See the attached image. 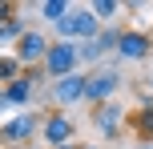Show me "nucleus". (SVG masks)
<instances>
[{
	"label": "nucleus",
	"mask_w": 153,
	"mask_h": 149,
	"mask_svg": "<svg viewBox=\"0 0 153 149\" xmlns=\"http://www.w3.org/2000/svg\"><path fill=\"white\" fill-rule=\"evenodd\" d=\"M53 28H56V40H69V44H85V40H93L101 28H105V24H101L97 16L89 12V4H73V8H69V16H65V20H56Z\"/></svg>",
	"instance_id": "1"
},
{
	"label": "nucleus",
	"mask_w": 153,
	"mask_h": 149,
	"mask_svg": "<svg viewBox=\"0 0 153 149\" xmlns=\"http://www.w3.org/2000/svg\"><path fill=\"white\" fill-rule=\"evenodd\" d=\"M121 85H125V77H121L117 64H97V69L85 73V101L89 105H105V101H113V93Z\"/></svg>",
	"instance_id": "2"
},
{
	"label": "nucleus",
	"mask_w": 153,
	"mask_h": 149,
	"mask_svg": "<svg viewBox=\"0 0 153 149\" xmlns=\"http://www.w3.org/2000/svg\"><path fill=\"white\" fill-rule=\"evenodd\" d=\"M45 77L48 81H61V77H73V73H81V56H76V44L69 40H53L48 44V56H45Z\"/></svg>",
	"instance_id": "3"
},
{
	"label": "nucleus",
	"mask_w": 153,
	"mask_h": 149,
	"mask_svg": "<svg viewBox=\"0 0 153 149\" xmlns=\"http://www.w3.org/2000/svg\"><path fill=\"white\" fill-rule=\"evenodd\" d=\"M48 44H53V40H48L40 28H24V36L12 44V56L20 61V69H40L45 56H48Z\"/></svg>",
	"instance_id": "4"
},
{
	"label": "nucleus",
	"mask_w": 153,
	"mask_h": 149,
	"mask_svg": "<svg viewBox=\"0 0 153 149\" xmlns=\"http://www.w3.org/2000/svg\"><path fill=\"white\" fill-rule=\"evenodd\" d=\"M40 133V113H12L0 125V145H28Z\"/></svg>",
	"instance_id": "5"
},
{
	"label": "nucleus",
	"mask_w": 153,
	"mask_h": 149,
	"mask_svg": "<svg viewBox=\"0 0 153 149\" xmlns=\"http://www.w3.org/2000/svg\"><path fill=\"white\" fill-rule=\"evenodd\" d=\"M40 137H45L48 149L73 145L76 141V121L69 117V113H45V117H40Z\"/></svg>",
	"instance_id": "6"
},
{
	"label": "nucleus",
	"mask_w": 153,
	"mask_h": 149,
	"mask_svg": "<svg viewBox=\"0 0 153 149\" xmlns=\"http://www.w3.org/2000/svg\"><path fill=\"white\" fill-rule=\"evenodd\" d=\"M125 117L129 113L121 109L117 101H105V105H93V113H89V121H93V129H97L101 137H121V129H125Z\"/></svg>",
	"instance_id": "7"
},
{
	"label": "nucleus",
	"mask_w": 153,
	"mask_h": 149,
	"mask_svg": "<svg viewBox=\"0 0 153 149\" xmlns=\"http://www.w3.org/2000/svg\"><path fill=\"white\" fill-rule=\"evenodd\" d=\"M48 101L56 109H73V105L85 101V73H73V77H61L48 85Z\"/></svg>",
	"instance_id": "8"
},
{
	"label": "nucleus",
	"mask_w": 153,
	"mask_h": 149,
	"mask_svg": "<svg viewBox=\"0 0 153 149\" xmlns=\"http://www.w3.org/2000/svg\"><path fill=\"white\" fill-rule=\"evenodd\" d=\"M153 53V36L141 28H121V36H117V56L121 61H145Z\"/></svg>",
	"instance_id": "9"
},
{
	"label": "nucleus",
	"mask_w": 153,
	"mask_h": 149,
	"mask_svg": "<svg viewBox=\"0 0 153 149\" xmlns=\"http://www.w3.org/2000/svg\"><path fill=\"white\" fill-rule=\"evenodd\" d=\"M133 133H137V145H149V141H153V93H149V89H137Z\"/></svg>",
	"instance_id": "10"
},
{
	"label": "nucleus",
	"mask_w": 153,
	"mask_h": 149,
	"mask_svg": "<svg viewBox=\"0 0 153 149\" xmlns=\"http://www.w3.org/2000/svg\"><path fill=\"white\" fill-rule=\"evenodd\" d=\"M32 97H36V89L24 81V73H20L16 81H8L4 89H0V105H4V109H12V105H28Z\"/></svg>",
	"instance_id": "11"
},
{
	"label": "nucleus",
	"mask_w": 153,
	"mask_h": 149,
	"mask_svg": "<svg viewBox=\"0 0 153 149\" xmlns=\"http://www.w3.org/2000/svg\"><path fill=\"white\" fill-rule=\"evenodd\" d=\"M36 8H40V16H45L48 24H56V20H65V16H69L73 4H69V0H40Z\"/></svg>",
	"instance_id": "12"
},
{
	"label": "nucleus",
	"mask_w": 153,
	"mask_h": 149,
	"mask_svg": "<svg viewBox=\"0 0 153 149\" xmlns=\"http://www.w3.org/2000/svg\"><path fill=\"white\" fill-rule=\"evenodd\" d=\"M89 12L97 16L101 24H113V20H117V12H121V4H117V0H93Z\"/></svg>",
	"instance_id": "13"
},
{
	"label": "nucleus",
	"mask_w": 153,
	"mask_h": 149,
	"mask_svg": "<svg viewBox=\"0 0 153 149\" xmlns=\"http://www.w3.org/2000/svg\"><path fill=\"white\" fill-rule=\"evenodd\" d=\"M20 73H24V69H20V61H16L12 53H0V89H4L8 81H16Z\"/></svg>",
	"instance_id": "14"
},
{
	"label": "nucleus",
	"mask_w": 153,
	"mask_h": 149,
	"mask_svg": "<svg viewBox=\"0 0 153 149\" xmlns=\"http://www.w3.org/2000/svg\"><path fill=\"white\" fill-rule=\"evenodd\" d=\"M20 36H24V20H20V16H16V20H8V24H0V44H8V40L16 44Z\"/></svg>",
	"instance_id": "15"
},
{
	"label": "nucleus",
	"mask_w": 153,
	"mask_h": 149,
	"mask_svg": "<svg viewBox=\"0 0 153 149\" xmlns=\"http://www.w3.org/2000/svg\"><path fill=\"white\" fill-rule=\"evenodd\" d=\"M16 20V4H8V0H0V24Z\"/></svg>",
	"instance_id": "16"
},
{
	"label": "nucleus",
	"mask_w": 153,
	"mask_h": 149,
	"mask_svg": "<svg viewBox=\"0 0 153 149\" xmlns=\"http://www.w3.org/2000/svg\"><path fill=\"white\" fill-rule=\"evenodd\" d=\"M56 149H81V141H73V145H56Z\"/></svg>",
	"instance_id": "17"
},
{
	"label": "nucleus",
	"mask_w": 153,
	"mask_h": 149,
	"mask_svg": "<svg viewBox=\"0 0 153 149\" xmlns=\"http://www.w3.org/2000/svg\"><path fill=\"white\" fill-rule=\"evenodd\" d=\"M81 149H105V145H81Z\"/></svg>",
	"instance_id": "18"
},
{
	"label": "nucleus",
	"mask_w": 153,
	"mask_h": 149,
	"mask_svg": "<svg viewBox=\"0 0 153 149\" xmlns=\"http://www.w3.org/2000/svg\"><path fill=\"white\" fill-rule=\"evenodd\" d=\"M145 89H149V93H153V77H149V81H145Z\"/></svg>",
	"instance_id": "19"
},
{
	"label": "nucleus",
	"mask_w": 153,
	"mask_h": 149,
	"mask_svg": "<svg viewBox=\"0 0 153 149\" xmlns=\"http://www.w3.org/2000/svg\"><path fill=\"white\" fill-rule=\"evenodd\" d=\"M137 149H153V145H137Z\"/></svg>",
	"instance_id": "20"
}]
</instances>
